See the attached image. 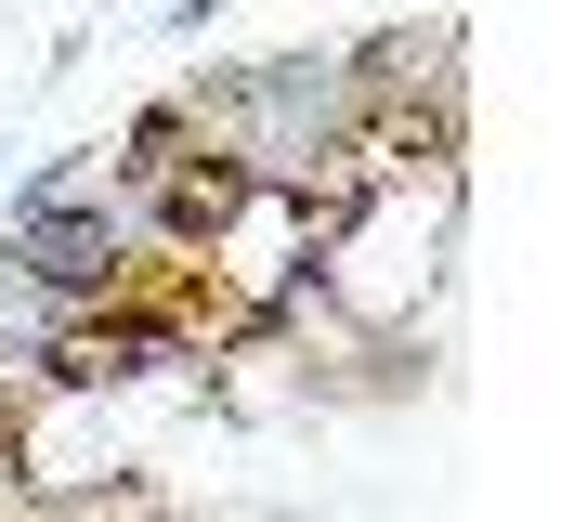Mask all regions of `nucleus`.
I'll use <instances>...</instances> for the list:
<instances>
[{"label": "nucleus", "instance_id": "obj_1", "mask_svg": "<svg viewBox=\"0 0 561 522\" xmlns=\"http://www.w3.org/2000/svg\"><path fill=\"white\" fill-rule=\"evenodd\" d=\"M353 92H457V13H419V26L353 39Z\"/></svg>", "mask_w": 561, "mask_h": 522}, {"label": "nucleus", "instance_id": "obj_2", "mask_svg": "<svg viewBox=\"0 0 561 522\" xmlns=\"http://www.w3.org/2000/svg\"><path fill=\"white\" fill-rule=\"evenodd\" d=\"M209 13H222V0H144V26H157V39H196Z\"/></svg>", "mask_w": 561, "mask_h": 522}]
</instances>
